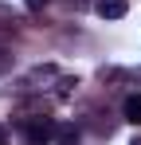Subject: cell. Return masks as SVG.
Wrapping results in <instances>:
<instances>
[{
    "mask_svg": "<svg viewBox=\"0 0 141 145\" xmlns=\"http://www.w3.org/2000/svg\"><path fill=\"white\" fill-rule=\"evenodd\" d=\"M24 133H27V145H43L59 133V125L47 118V114H35V118H24Z\"/></svg>",
    "mask_w": 141,
    "mask_h": 145,
    "instance_id": "cell-1",
    "label": "cell"
},
{
    "mask_svg": "<svg viewBox=\"0 0 141 145\" xmlns=\"http://www.w3.org/2000/svg\"><path fill=\"white\" fill-rule=\"evenodd\" d=\"M94 8H98V16H102V20H121V16L129 12V4H125V0H98Z\"/></svg>",
    "mask_w": 141,
    "mask_h": 145,
    "instance_id": "cell-2",
    "label": "cell"
},
{
    "mask_svg": "<svg viewBox=\"0 0 141 145\" xmlns=\"http://www.w3.org/2000/svg\"><path fill=\"white\" fill-rule=\"evenodd\" d=\"M121 118H125V121H133V125H141V94H129V98H125Z\"/></svg>",
    "mask_w": 141,
    "mask_h": 145,
    "instance_id": "cell-3",
    "label": "cell"
},
{
    "mask_svg": "<svg viewBox=\"0 0 141 145\" xmlns=\"http://www.w3.org/2000/svg\"><path fill=\"white\" fill-rule=\"evenodd\" d=\"M55 145H78V129H74V125H59Z\"/></svg>",
    "mask_w": 141,
    "mask_h": 145,
    "instance_id": "cell-4",
    "label": "cell"
},
{
    "mask_svg": "<svg viewBox=\"0 0 141 145\" xmlns=\"http://www.w3.org/2000/svg\"><path fill=\"white\" fill-rule=\"evenodd\" d=\"M24 4H27L31 12H39V8H47V0H24Z\"/></svg>",
    "mask_w": 141,
    "mask_h": 145,
    "instance_id": "cell-5",
    "label": "cell"
},
{
    "mask_svg": "<svg viewBox=\"0 0 141 145\" xmlns=\"http://www.w3.org/2000/svg\"><path fill=\"white\" fill-rule=\"evenodd\" d=\"M129 145H141V137H133V141H129Z\"/></svg>",
    "mask_w": 141,
    "mask_h": 145,
    "instance_id": "cell-6",
    "label": "cell"
},
{
    "mask_svg": "<svg viewBox=\"0 0 141 145\" xmlns=\"http://www.w3.org/2000/svg\"><path fill=\"white\" fill-rule=\"evenodd\" d=\"M0 145H4V129H0Z\"/></svg>",
    "mask_w": 141,
    "mask_h": 145,
    "instance_id": "cell-7",
    "label": "cell"
}]
</instances>
